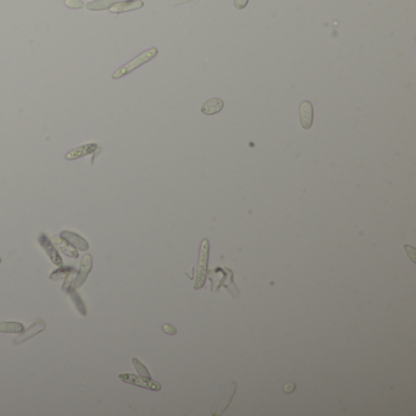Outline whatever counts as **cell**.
<instances>
[{"label":"cell","instance_id":"6da1fadb","mask_svg":"<svg viewBox=\"0 0 416 416\" xmlns=\"http://www.w3.org/2000/svg\"><path fill=\"white\" fill-rule=\"evenodd\" d=\"M158 55V49L156 48H150L148 50L143 51L142 54H139L138 57H136L134 59H132L130 62H127L126 65H123V66H121L119 70H116L115 72L113 74V78L114 80H119V78H122L123 76H126V75L131 74V72L137 70V68L142 66V65L147 64V62L152 60Z\"/></svg>","mask_w":416,"mask_h":416},{"label":"cell","instance_id":"7a4b0ae2","mask_svg":"<svg viewBox=\"0 0 416 416\" xmlns=\"http://www.w3.org/2000/svg\"><path fill=\"white\" fill-rule=\"evenodd\" d=\"M119 378L124 383H130V385L138 386V387H143L150 391H160L161 389V385L158 382L153 381L152 378H143L140 376L132 375V373H121Z\"/></svg>","mask_w":416,"mask_h":416},{"label":"cell","instance_id":"3957f363","mask_svg":"<svg viewBox=\"0 0 416 416\" xmlns=\"http://www.w3.org/2000/svg\"><path fill=\"white\" fill-rule=\"evenodd\" d=\"M236 387H237V385H236L234 381H231L230 383H228L227 387L225 388L224 393L221 394L220 399H219L218 403H216L214 410H212V415L214 416L221 415L222 412L226 410V408L231 404L232 398H233V395L236 393Z\"/></svg>","mask_w":416,"mask_h":416},{"label":"cell","instance_id":"277c9868","mask_svg":"<svg viewBox=\"0 0 416 416\" xmlns=\"http://www.w3.org/2000/svg\"><path fill=\"white\" fill-rule=\"evenodd\" d=\"M208 255H209V241L204 239L201 247V257H199V267H198V278H196L195 288L202 287L204 284L205 274H206V264H208Z\"/></svg>","mask_w":416,"mask_h":416},{"label":"cell","instance_id":"5b68a950","mask_svg":"<svg viewBox=\"0 0 416 416\" xmlns=\"http://www.w3.org/2000/svg\"><path fill=\"white\" fill-rule=\"evenodd\" d=\"M38 242L41 244V247L45 250V253H47L49 259L51 260V263L57 265V266H62V259L60 258V254L58 253L57 248L54 247L51 239L47 234H41L38 237Z\"/></svg>","mask_w":416,"mask_h":416},{"label":"cell","instance_id":"8992f818","mask_svg":"<svg viewBox=\"0 0 416 416\" xmlns=\"http://www.w3.org/2000/svg\"><path fill=\"white\" fill-rule=\"evenodd\" d=\"M92 255L91 254H84L83 259H82L81 265H80V270L76 274V277L74 280V288H80L81 286H83V283L86 282L88 275H89L92 270Z\"/></svg>","mask_w":416,"mask_h":416},{"label":"cell","instance_id":"52a82bcc","mask_svg":"<svg viewBox=\"0 0 416 416\" xmlns=\"http://www.w3.org/2000/svg\"><path fill=\"white\" fill-rule=\"evenodd\" d=\"M45 329V323L43 320H37L35 321L34 325H32L31 327H28L27 330H24L22 332H20V335L14 339V345H21V343L26 342V340L29 338H33L34 336H37L39 332H42Z\"/></svg>","mask_w":416,"mask_h":416},{"label":"cell","instance_id":"ba28073f","mask_svg":"<svg viewBox=\"0 0 416 416\" xmlns=\"http://www.w3.org/2000/svg\"><path fill=\"white\" fill-rule=\"evenodd\" d=\"M299 120H300V126L303 127L304 130H309L311 126H313V120H314V107L313 104L310 101H303L299 106Z\"/></svg>","mask_w":416,"mask_h":416},{"label":"cell","instance_id":"9c48e42d","mask_svg":"<svg viewBox=\"0 0 416 416\" xmlns=\"http://www.w3.org/2000/svg\"><path fill=\"white\" fill-rule=\"evenodd\" d=\"M60 236L64 239H66V241L70 243L72 247H74L76 250H80V251H87L88 249H89V243L84 239L83 237H81L80 234L75 233V232H71V231H62Z\"/></svg>","mask_w":416,"mask_h":416},{"label":"cell","instance_id":"30bf717a","mask_svg":"<svg viewBox=\"0 0 416 416\" xmlns=\"http://www.w3.org/2000/svg\"><path fill=\"white\" fill-rule=\"evenodd\" d=\"M51 242H53L54 247L57 248L58 250L60 251V253L65 254L66 257L74 258V259L78 258V254H77L76 249L72 247V245L68 243L66 239L62 238L61 236H54V237L51 238Z\"/></svg>","mask_w":416,"mask_h":416},{"label":"cell","instance_id":"8fae6325","mask_svg":"<svg viewBox=\"0 0 416 416\" xmlns=\"http://www.w3.org/2000/svg\"><path fill=\"white\" fill-rule=\"evenodd\" d=\"M99 149V147L97 146L96 143H91V144H84V146L78 147V148L72 149L71 152H68L66 154V160H76L80 158H83V156L89 155V154L97 152Z\"/></svg>","mask_w":416,"mask_h":416},{"label":"cell","instance_id":"7c38bea8","mask_svg":"<svg viewBox=\"0 0 416 416\" xmlns=\"http://www.w3.org/2000/svg\"><path fill=\"white\" fill-rule=\"evenodd\" d=\"M144 6V3L142 0H126V2H121L117 3L114 6H111L109 9L111 12L114 14H122V12L127 11H133V10L140 9Z\"/></svg>","mask_w":416,"mask_h":416},{"label":"cell","instance_id":"4fadbf2b","mask_svg":"<svg viewBox=\"0 0 416 416\" xmlns=\"http://www.w3.org/2000/svg\"><path fill=\"white\" fill-rule=\"evenodd\" d=\"M222 109H224V100H221L220 98H212L203 104L201 111L205 115H215V114L220 113Z\"/></svg>","mask_w":416,"mask_h":416},{"label":"cell","instance_id":"5bb4252c","mask_svg":"<svg viewBox=\"0 0 416 416\" xmlns=\"http://www.w3.org/2000/svg\"><path fill=\"white\" fill-rule=\"evenodd\" d=\"M121 2H126V0H93L88 3L86 8L89 11H103V10H109L111 6Z\"/></svg>","mask_w":416,"mask_h":416},{"label":"cell","instance_id":"9a60e30c","mask_svg":"<svg viewBox=\"0 0 416 416\" xmlns=\"http://www.w3.org/2000/svg\"><path fill=\"white\" fill-rule=\"evenodd\" d=\"M24 331L22 323L15 321H3L0 322V332L3 333H20Z\"/></svg>","mask_w":416,"mask_h":416},{"label":"cell","instance_id":"2e32d148","mask_svg":"<svg viewBox=\"0 0 416 416\" xmlns=\"http://www.w3.org/2000/svg\"><path fill=\"white\" fill-rule=\"evenodd\" d=\"M71 274H76V270H75V267L72 266H59L58 270H55L53 274H50V276L49 278L53 281H60V280H64V278H66L68 275Z\"/></svg>","mask_w":416,"mask_h":416},{"label":"cell","instance_id":"e0dca14e","mask_svg":"<svg viewBox=\"0 0 416 416\" xmlns=\"http://www.w3.org/2000/svg\"><path fill=\"white\" fill-rule=\"evenodd\" d=\"M67 292H68V294H70L71 299H72V301H74V303H75V306L77 308V310L80 311L82 315L86 316V315H87V308H86V305H84L83 301H82L81 297L77 294L76 288L70 287V288H68V290H67Z\"/></svg>","mask_w":416,"mask_h":416},{"label":"cell","instance_id":"ac0fdd59","mask_svg":"<svg viewBox=\"0 0 416 416\" xmlns=\"http://www.w3.org/2000/svg\"><path fill=\"white\" fill-rule=\"evenodd\" d=\"M132 364H133L134 369H136V371L138 372V375L140 376V377H143V378H152V377H150V373H149V371H148V369H147L146 366H144L143 364L140 363L138 359L133 358V359H132Z\"/></svg>","mask_w":416,"mask_h":416},{"label":"cell","instance_id":"d6986e66","mask_svg":"<svg viewBox=\"0 0 416 416\" xmlns=\"http://www.w3.org/2000/svg\"><path fill=\"white\" fill-rule=\"evenodd\" d=\"M65 5L70 9H82L84 3L82 0H65Z\"/></svg>","mask_w":416,"mask_h":416},{"label":"cell","instance_id":"ffe728a7","mask_svg":"<svg viewBox=\"0 0 416 416\" xmlns=\"http://www.w3.org/2000/svg\"><path fill=\"white\" fill-rule=\"evenodd\" d=\"M162 331L165 333H168V335H171V336L176 335V333H177V330H176L175 327L171 326V325H168V323H166V325H162Z\"/></svg>","mask_w":416,"mask_h":416},{"label":"cell","instance_id":"44dd1931","mask_svg":"<svg viewBox=\"0 0 416 416\" xmlns=\"http://www.w3.org/2000/svg\"><path fill=\"white\" fill-rule=\"evenodd\" d=\"M249 0H234V6L236 9L238 10H243L245 6L248 5Z\"/></svg>","mask_w":416,"mask_h":416},{"label":"cell","instance_id":"7402d4cb","mask_svg":"<svg viewBox=\"0 0 416 416\" xmlns=\"http://www.w3.org/2000/svg\"><path fill=\"white\" fill-rule=\"evenodd\" d=\"M284 393H287V394H290V393H292L296 391V383L294 382H290L287 383L286 386H284Z\"/></svg>","mask_w":416,"mask_h":416},{"label":"cell","instance_id":"603a6c76","mask_svg":"<svg viewBox=\"0 0 416 416\" xmlns=\"http://www.w3.org/2000/svg\"><path fill=\"white\" fill-rule=\"evenodd\" d=\"M72 275H74V274L68 275V276L66 277V282H65L64 286H62V290H64V291H67L68 288L72 286Z\"/></svg>","mask_w":416,"mask_h":416},{"label":"cell","instance_id":"cb8c5ba5","mask_svg":"<svg viewBox=\"0 0 416 416\" xmlns=\"http://www.w3.org/2000/svg\"><path fill=\"white\" fill-rule=\"evenodd\" d=\"M188 2H192V0H170V5L176 6V5L183 4V3H188Z\"/></svg>","mask_w":416,"mask_h":416},{"label":"cell","instance_id":"d4e9b609","mask_svg":"<svg viewBox=\"0 0 416 416\" xmlns=\"http://www.w3.org/2000/svg\"><path fill=\"white\" fill-rule=\"evenodd\" d=\"M0 263H2V258H0Z\"/></svg>","mask_w":416,"mask_h":416}]
</instances>
